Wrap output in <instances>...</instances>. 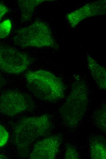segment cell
<instances>
[{
    "instance_id": "6da1fadb",
    "label": "cell",
    "mask_w": 106,
    "mask_h": 159,
    "mask_svg": "<svg viewBox=\"0 0 106 159\" xmlns=\"http://www.w3.org/2000/svg\"><path fill=\"white\" fill-rule=\"evenodd\" d=\"M51 123L48 115L23 117L14 125L12 138L20 153L27 152L31 144L50 130Z\"/></svg>"
},
{
    "instance_id": "7a4b0ae2",
    "label": "cell",
    "mask_w": 106,
    "mask_h": 159,
    "mask_svg": "<svg viewBox=\"0 0 106 159\" xmlns=\"http://www.w3.org/2000/svg\"><path fill=\"white\" fill-rule=\"evenodd\" d=\"M25 77L28 88L40 99L54 102L64 96L65 87L62 81L48 71H28L25 74Z\"/></svg>"
},
{
    "instance_id": "3957f363",
    "label": "cell",
    "mask_w": 106,
    "mask_h": 159,
    "mask_svg": "<svg viewBox=\"0 0 106 159\" xmlns=\"http://www.w3.org/2000/svg\"><path fill=\"white\" fill-rule=\"evenodd\" d=\"M13 41L15 45L22 47H53L55 43L50 28L41 21L17 30Z\"/></svg>"
},
{
    "instance_id": "277c9868",
    "label": "cell",
    "mask_w": 106,
    "mask_h": 159,
    "mask_svg": "<svg viewBox=\"0 0 106 159\" xmlns=\"http://www.w3.org/2000/svg\"><path fill=\"white\" fill-rule=\"evenodd\" d=\"M87 89L85 83L77 78L61 109L63 116L69 124L78 122L84 115L88 102Z\"/></svg>"
},
{
    "instance_id": "5b68a950",
    "label": "cell",
    "mask_w": 106,
    "mask_h": 159,
    "mask_svg": "<svg viewBox=\"0 0 106 159\" xmlns=\"http://www.w3.org/2000/svg\"><path fill=\"white\" fill-rule=\"evenodd\" d=\"M32 62L26 54L7 45H0V70L17 74L24 72Z\"/></svg>"
},
{
    "instance_id": "8992f818",
    "label": "cell",
    "mask_w": 106,
    "mask_h": 159,
    "mask_svg": "<svg viewBox=\"0 0 106 159\" xmlns=\"http://www.w3.org/2000/svg\"><path fill=\"white\" fill-rule=\"evenodd\" d=\"M33 107L30 97L18 91L8 90L0 95V113L2 115L13 116L31 110Z\"/></svg>"
},
{
    "instance_id": "52a82bcc",
    "label": "cell",
    "mask_w": 106,
    "mask_h": 159,
    "mask_svg": "<svg viewBox=\"0 0 106 159\" xmlns=\"http://www.w3.org/2000/svg\"><path fill=\"white\" fill-rule=\"evenodd\" d=\"M61 143V138L54 136L37 142L29 155L30 159H52L55 157Z\"/></svg>"
},
{
    "instance_id": "ba28073f",
    "label": "cell",
    "mask_w": 106,
    "mask_h": 159,
    "mask_svg": "<svg viewBox=\"0 0 106 159\" xmlns=\"http://www.w3.org/2000/svg\"><path fill=\"white\" fill-rule=\"evenodd\" d=\"M103 1L88 3L68 14L67 19L74 27L83 19L89 17L102 14L105 10V3Z\"/></svg>"
},
{
    "instance_id": "9c48e42d",
    "label": "cell",
    "mask_w": 106,
    "mask_h": 159,
    "mask_svg": "<svg viewBox=\"0 0 106 159\" xmlns=\"http://www.w3.org/2000/svg\"><path fill=\"white\" fill-rule=\"evenodd\" d=\"M87 65L90 74L100 89H106V71L89 55L87 56Z\"/></svg>"
},
{
    "instance_id": "30bf717a",
    "label": "cell",
    "mask_w": 106,
    "mask_h": 159,
    "mask_svg": "<svg viewBox=\"0 0 106 159\" xmlns=\"http://www.w3.org/2000/svg\"><path fill=\"white\" fill-rule=\"evenodd\" d=\"M44 1L45 0H18L17 2L21 11V21L26 22L30 20L36 7Z\"/></svg>"
},
{
    "instance_id": "8fae6325",
    "label": "cell",
    "mask_w": 106,
    "mask_h": 159,
    "mask_svg": "<svg viewBox=\"0 0 106 159\" xmlns=\"http://www.w3.org/2000/svg\"><path fill=\"white\" fill-rule=\"evenodd\" d=\"M92 158L94 159H105L106 149L103 142L94 140L91 145Z\"/></svg>"
},
{
    "instance_id": "7c38bea8",
    "label": "cell",
    "mask_w": 106,
    "mask_h": 159,
    "mask_svg": "<svg viewBox=\"0 0 106 159\" xmlns=\"http://www.w3.org/2000/svg\"><path fill=\"white\" fill-rule=\"evenodd\" d=\"M12 28L11 21L9 19L4 20L0 23V38L7 36L10 33Z\"/></svg>"
},
{
    "instance_id": "4fadbf2b",
    "label": "cell",
    "mask_w": 106,
    "mask_h": 159,
    "mask_svg": "<svg viewBox=\"0 0 106 159\" xmlns=\"http://www.w3.org/2000/svg\"><path fill=\"white\" fill-rule=\"evenodd\" d=\"M9 135L5 128L0 125V148L5 145L9 139Z\"/></svg>"
},
{
    "instance_id": "5bb4252c",
    "label": "cell",
    "mask_w": 106,
    "mask_h": 159,
    "mask_svg": "<svg viewBox=\"0 0 106 159\" xmlns=\"http://www.w3.org/2000/svg\"><path fill=\"white\" fill-rule=\"evenodd\" d=\"M9 11V8L6 6L0 3V23L3 17Z\"/></svg>"
},
{
    "instance_id": "9a60e30c",
    "label": "cell",
    "mask_w": 106,
    "mask_h": 159,
    "mask_svg": "<svg viewBox=\"0 0 106 159\" xmlns=\"http://www.w3.org/2000/svg\"><path fill=\"white\" fill-rule=\"evenodd\" d=\"M72 150L68 149L66 150V154L65 156L67 157H65L66 158L69 159L70 156L71 155L70 159H76L78 157V155L76 151L73 149V147Z\"/></svg>"
},
{
    "instance_id": "2e32d148",
    "label": "cell",
    "mask_w": 106,
    "mask_h": 159,
    "mask_svg": "<svg viewBox=\"0 0 106 159\" xmlns=\"http://www.w3.org/2000/svg\"><path fill=\"white\" fill-rule=\"evenodd\" d=\"M5 81L0 75V89L5 84Z\"/></svg>"
},
{
    "instance_id": "e0dca14e",
    "label": "cell",
    "mask_w": 106,
    "mask_h": 159,
    "mask_svg": "<svg viewBox=\"0 0 106 159\" xmlns=\"http://www.w3.org/2000/svg\"><path fill=\"white\" fill-rule=\"evenodd\" d=\"M8 157L5 155L0 153V159H8Z\"/></svg>"
}]
</instances>
